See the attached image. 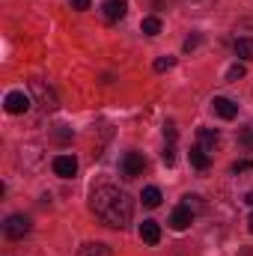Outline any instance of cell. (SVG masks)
<instances>
[{"label": "cell", "instance_id": "cell-21", "mask_svg": "<svg viewBox=\"0 0 253 256\" xmlns=\"http://www.w3.org/2000/svg\"><path fill=\"white\" fill-rule=\"evenodd\" d=\"M242 143H244L248 149H253V126H248L244 131H242Z\"/></svg>", "mask_w": 253, "mask_h": 256}, {"label": "cell", "instance_id": "cell-13", "mask_svg": "<svg viewBox=\"0 0 253 256\" xmlns=\"http://www.w3.org/2000/svg\"><path fill=\"white\" fill-rule=\"evenodd\" d=\"M196 134H200V146H202V149H214V146H218V140H220V134H218V131H212V128H200Z\"/></svg>", "mask_w": 253, "mask_h": 256}, {"label": "cell", "instance_id": "cell-4", "mask_svg": "<svg viewBox=\"0 0 253 256\" xmlns=\"http://www.w3.org/2000/svg\"><path fill=\"white\" fill-rule=\"evenodd\" d=\"M30 96L24 92V90H12L6 98H3V108H6V114H12V116H18V114H27L30 110Z\"/></svg>", "mask_w": 253, "mask_h": 256}, {"label": "cell", "instance_id": "cell-3", "mask_svg": "<svg viewBox=\"0 0 253 256\" xmlns=\"http://www.w3.org/2000/svg\"><path fill=\"white\" fill-rule=\"evenodd\" d=\"M30 230H33V224H30V218H27V214H9V218L3 220V236H6V238H12V242L24 238Z\"/></svg>", "mask_w": 253, "mask_h": 256}, {"label": "cell", "instance_id": "cell-14", "mask_svg": "<svg viewBox=\"0 0 253 256\" xmlns=\"http://www.w3.org/2000/svg\"><path fill=\"white\" fill-rule=\"evenodd\" d=\"M140 200H143L146 208H158V206H161V191H158L155 185H149V188H143V196H140Z\"/></svg>", "mask_w": 253, "mask_h": 256}, {"label": "cell", "instance_id": "cell-5", "mask_svg": "<svg viewBox=\"0 0 253 256\" xmlns=\"http://www.w3.org/2000/svg\"><path fill=\"white\" fill-rule=\"evenodd\" d=\"M120 167H122V176H126V179H137V176L146 170V158H143L140 152H126Z\"/></svg>", "mask_w": 253, "mask_h": 256}, {"label": "cell", "instance_id": "cell-1", "mask_svg": "<svg viewBox=\"0 0 253 256\" xmlns=\"http://www.w3.org/2000/svg\"><path fill=\"white\" fill-rule=\"evenodd\" d=\"M90 206H92V214L110 230H126L131 224V214H134L131 196L126 191H120L116 185H98L90 196Z\"/></svg>", "mask_w": 253, "mask_h": 256}, {"label": "cell", "instance_id": "cell-23", "mask_svg": "<svg viewBox=\"0 0 253 256\" xmlns=\"http://www.w3.org/2000/svg\"><path fill=\"white\" fill-rule=\"evenodd\" d=\"M164 137H167V143H176V128H173V126H164Z\"/></svg>", "mask_w": 253, "mask_h": 256}, {"label": "cell", "instance_id": "cell-24", "mask_svg": "<svg viewBox=\"0 0 253 256\" xmlns=\"http://www.w3.org/2000/svg\"><path fill=\"white\" fill-rule=\"evenodd\" d=\"M200 45V36H190V39H185V51H194Z\"/></svg>", "mask_w": 253, "mask_h": 256}, {"label": "cell", "instance_id": "cell-10", "mask_svg": "<svg viewBox=\"0 0 253 256\" xmlns=\"http://www.w3.org/2000/svg\"><path fill=\"white\" fill-rule=\"evenodd\" d=\"M140 238H143L146 244H158V242H161V226H158L155 220H143V224H140Z\"/></svg>", "mask_w": 253, "mask_h": 256}, {"label": "cell", "instance_id": "cell-2", "mask_svg": "<svg viewBox=\"0 0 253 256\" xmlns=\"http://www.w3.org/2000/svg\"><path fill=\"white\" fill-rule=\"evenodd\" d=\"M30 92H33V98H36V104L48 114V110H57L60 108V98H57V92H54V86H48L45 80H30Z\"/></svg>", "mask_w": 253, "mask_h": 256}, {"label": "cell", "instance_id": "cell-18", "mask_svg": "<svg viewBox=\"0 0 253 256\" xmlns=\"http://www.w3.org/2000/svg\"><path fill=\"white\" fill-rule=\"evenodd\" d=\"M176 66V57H158L155 63H152V68L155 72H167V68H173Z\"/></svg>", "mask_w": 253, "mask_h": 256}, {"label": "cell", "instance_id": "cell-20", "mask_svg": "<svg viewBox=\"0 0 253 256\" xmlns=\"http://www.w3.org/2000/svg\"><path fill=\"white\" fill-rule=\"evenodd\" d=\"M248 170H253V161H248V158H244V161H236V164L230 167V173H236V176H238V173H248Z\"/></svg>", "mask_w": 253, "mask_h": 256}, {"label": "cell", "instance_id": "cell-9", "mask_svg": "<svg viewBox=\"0 0 253 256\" xmlns=\"http://www.w3.org/2000/svg\"><path fill=\"white\" fill-rule=\"evenodd\" d=\"M128 12V3L126 0H104V6H102V15H104V21H122Z\"/></svg>", "mask_w": 253, "mask_h": 256}, {"label": "cell", "instance_id": "cell-11", "mask_svg": "<svg viewBox=\"0 0 253 256\" xmlns=\"http://www.w3.org/2000/svg\"><path fill=\"white\" fill-rule=\"evenodd\" d=\"M188 158H190V164H194L196 170H206V167L212 164V155H208V149H202L200 143H196V146H190Z\"/></svg>", "mask_w": 253, "mask_h": 256}, {"label": "cell", "instance_id": "cell-19", "mask_svg": "<svg viewBox=\"0 0 253 256\" xmlns=\"http://www.w3.org/2000/svg\"><path fill=\"white\" fill-rule=\"evenodd\" d=\"M161 158H164V164H167V167H173V164H176V146H173V143H167V146H164V152H161Z\"/></svg>", "mask_w": 253, "mask_h": 256}, {"label": "cell", "instance_id": "cell-25", "mask_svg": "<svg viewBox=\"0 0 253 256\" xmlns=\"http://www.w3.org/2000/svg\"><path fill=\"white\" fill-rule=\"evenodd\" d=\"M244 202H248V206L253 208V194H248V196H244Z\"/></svg>", "mask_w": 253, "mask_h": 256}, {"label": "cell", "instance_id": "cell-7", "mask_svg": "<svg viewBox=\"0 0 253 256\" xmlns=\"http://www.w3.org/2000/svg\"><path fill=\"white\" fill-rule=\"evenodd\" d=\"M212 110L220 116V120H236L238 116V104L232 98H224V96H214L212 98Z\"/></svg>", "mask_w": 253, "mask_h": 256}, {"label": "cell", "instance_id": "cell-12", "mask_svg": "<svg viewBox=\"0 0 253 256\" xmlns=\"http://www.w3.org/2000/svg\"><path fill=\"white\" fill-rule=\"evenodd\" d=\"M78 256H114V250L108 248V244H102V242H90V244H84Z\"/></svg>", "mask_w": 253, "mask_h": 256}, {"label": "cell", "instance_id": "cell-26", "mask_svg": "<svg viewBox=\"0 0 253 256\" xmlns=\"http://www.w3.org/2000/svg\"><path fill=\"white\" fill-rule=\"evenodd\" d=\"M248 224H250V232H253V212H250V220H248Z\"/></svg>", "mask_w": 253, "mask_h": 256}, {"label": "cell", "instance_id": "cell-16", "mask_svg": "<svg viewBox=\"0 0 253 256\" xmlns=\"http://www.w3.org/2000/svg\"><path fill=\"white\" fill-rule=\"evenodd\" d=\"M140 30H143L146 36H158V33H161V18H155V15H149V18H143V24H140Z\"/></svg>", "mask_w": 253, "mask_h": 256}, {"label": "cell", "instance_id": "cell-6", "mask_svg": "<svg viewBox=\"0 0 253 256\" xmlns=\"http://www.w3.org/2000/svg\"><path fill=\"white\" fill-rule=\"evenodd\" d=\"M190 224H194V208H190L188 202L176 206V208H173V214H170V226H173L176 232H185Z\"/></svg>", "mask_w": 253, "mask_h": 256}, {"label": "cell", "instance_id": "cell-15", "mask_svg": "<svg viewBox=\"0 0 253 256\" xmlns=\"http://www.w3.org/2000/svg\"><path fill=\"white\" fill-rule=\"evenodd\" d=\"M236 57L238 60H253V39H236Z\"/></svg>", "mask_w": 253, "mask_h": 256}, {"label": "cell", "instance_id": "cell-8", "mask_svg": "<svg viewBox=\"0 0 253 256\" xmlns=\"http://www.w3.org/2000/svg\"><path fill=\"white\" fill-rule=\"evenodd\" d=\"M54 173H57L60 179H72V176L78 173V158H74V155H57V158H54Z\"/></svg>", "mask_w": 253, "mask_h": 256}, {"label": "cell", "instance_id": "cell-22", "mask_svg": "<svg viewBox=\"0 0 253 256\" xmlns=\"http://www.w3.org/2000/svg\"><path fill=\"white\" fill-rule=\"evenodd\" d=\"M90 6H92L90 0H72V9H78V12H86Z\"/></svg>", "mask_w": 253, "mask_h": 256}, {"label": "cell", "instance_id": "cell-17", "mask_svg": "<svg viewBox=\"0 0 253 256\" xmlns=\"http://www.w3.org/2000/svg\"><path fill=\"white\" fill-rule=\"evenodd\" d=\"M244 74H248V68H244L242 63H236V66H230V68H226V80H232V84H236V80H242Z\"/></svg>", "mask_w": 253, "mask_h": 256}]
</instances>
